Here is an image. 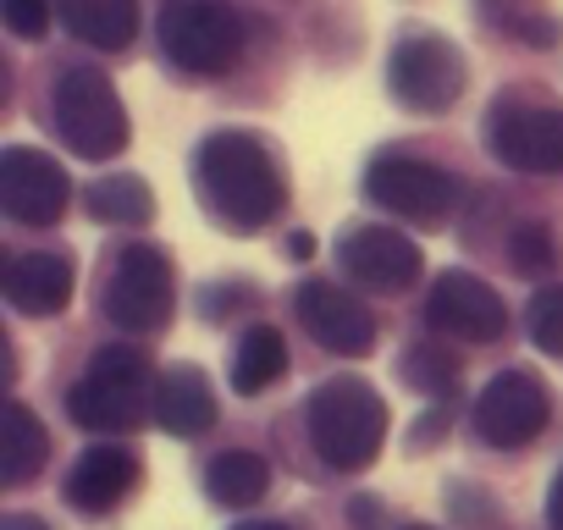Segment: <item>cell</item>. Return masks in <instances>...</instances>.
I'll return each instance as SVG.
<instances>
[{
    "label": "cell",
    "instance_id": "16",
    "mask_svg": "<svg viewBox=\"0 0 563 530\" xmlns=\"http://www.w3.org/2000/svg\"><path fill=\"white\" fill-rule=\"evenodd\" d=\"M155 426L166 437H205L216 426V387L199 365H172L155 382Z\"/></svg>",
    "mask_w": 563,
    "mask_h": 530
},
{
    "label": "cell",
    "instance_id": "29",
    "mask_svg": "<svg viewBox=\"0 0 563 530\" xmlns=\"http://www.w3.org/2000/svg\"><path fill=\"white\" fill-rule=\"evenodd\" d=\"M0 530H51L40 514H0Z\"/></svg>",
    "mask_w": 563,
    "mask_h": 530
},
{
    "label": "cell",
    "instance_id": "15",
    "mask_svg": "<svg viewBox=\"0 0 563 530\" xmlns=\"http://www.w3.org/2000/svg\"><path fill=\"white\" fill-rule=\"evenodd\" d=\"M7 305L18 310V316H34V321H45V316H62L67 305H73V288H78V277H73V260L67 254H56V249H29V254H12V265H7Z\"/></svg>",
    "mask_w": 563,
    "mask_h": 530
},
{
    "label": "cell",
    "instance_id": "28",
    "mask_svg": "<svg viewBox=\"0 0 563 530\" xmlns=\"http://www.w3.org/2000/svg\"><path fill=\"white\" fill-rule=\"evenodd\" d=\"M547 519H552V530H563V470H558V481L547 492Z\"/></svg>",
    "mask_w": 563,
    "mask_h": 530
},
{
    "label": "cell",
    "instance_id": "26",
    "mask_svg": "<svg viewBox=\"0 0 563 530\" xmlns=\"http://www.w3.org/2000/svg\"><path fill=\"white\" fill-rule=\"evenodd\" d=\"M0 23L18 40H45L51 34V0H0Z\"/></svg>",
    "mask_w": 563,
    "mask_h": 530
},
{
    "label": "cell",
    "instance_id": "4",
    "mask_svg": "<svg viewBox=\"0 0 563 530\" xmlns=\"http://www.w3.org/2000/svg\"><path fill=\"white\" fill-rule=\"evenodd\" d=\"M486 150L508 172L563 177V106L530 89H503L486 111Z\"/></svg>",
    "mask_w": 563,
    "mask_h": 530
},
{
    "label": "cell",
    "instance_id": "6",
    "mask_svg": "<svg viewBox=\"0 0 563 530\" xmlns=\"http://www.w3.org/2000/svg\"><path fill=\"white\" fill-rule=\"evenodd\" d=\"M51 111H56V133H62L67 150L84 155V161H117V155L128 150V139H133L117 84H111L106 73H95V67L62 73Z\"/></svg>",
    "mask_w": 563,
    "mask_h": 530
},
{
    "label": "cell",
    "instance_id": "27",
    "mask_svg": "<svg viewBox=\"0 0 563 530\" xmlns=\"http://www.w3.org/2000/svg\"><path fill=\"white\" fill-rule=\"evenodd\" d=\"M232 299H249V288H243V283H227V288H205V321H221V316H232V310H238Z\"/></svg>",
    "mask_w": 563,
    "mask_h": 530
},
{
    "label": "cell",
    "instance_id": "24",
    "mask_svg": "<svg viewBox=\"0 0 563 530\" xmlns=\"http://www.w3.org/2000/svg\"><path fill=\"white\" fill-rule=\"evenodd\" d=\"M508 265H514L519 277H552V272H558V243H552V232H547L541 221L514 227V238H508Z\"/></svg>",
    "mask_w": 563,
    "mask_h": 530
},
{
    "label": "cell",
    "instance_id": "8",
    "mask_svg": "<svg viewBox=\"0 0 563 530\" xmlns=\"http://www.w3.org/2000/svg\"><path fill=\"white\" fill-rule=\"evenodd\" d=\"M106 321L128 338H155L172 321V260L155 243H128L106 277Z\"/></svg>",
    "mask_w": 563,
    "mask_h": 530
},
{
    "label": "cell",
    "instance_id": "10",
    "mask_svg": "<svg viewBox=\"0 0 563 530\" xmlns=\"http://www.w3.org/2000/svg\"><path fill=\"white\" fill-rule=\"evenodd\" d=\"M547 415H552V398H547V382L541 376H530V371H497L481 387V398H475V437L486 448H503L508 453V448L536 442L541 426H547Z\"/></svg>",
    "mask_w": 563,
    "mask_h": 530
},
{
    "label": "cell",
    "instance_id": "11",
    "mask_svg": "<svg viewBox=\"0 0 563 530\" xmlns=\"http://www.w3.org/2000/svg\"><path fill=\"white\" fill-rule=\"evenodd\" d=\"M67 199H73V183H67L56 155L29 150V144H7V150H0V210H7L18 227L62 221Z\"/></svg>",
    "mask_w": 563,
    "mask_h": 530
},
{
    "label": "cell",
    "instance_id": "25",
    "mask_svg": "<svg viewBox=\"0 0 563 530\" xmlns=\"http://www.w3.org/2000/svg\"><path fill=\"white\" fill-rule=\"evenodd\" d=\"M525 327H530V343H536L541 354L563 360V283H552V288H541V294L530 299Z\"/></svg>",
    "mask_w": 563,
    "mask_h": 530
},
{
    "label": "cell",
    "instance_id": "14",
    "mask_svg": "<svg viewBox=\"0 0 563 530\" xmlns=\"http://www.w3.org/2000/svg\"><path fill=\"white\" fill-rule=\"evenodd\" d=\"M294 310H299L305 332H310L327 354H338V360H365V354H376V316H371L365 305H354V294H343L338 283H316V277L299 283Z\"/></svg>",
    "mask_w": 563,
    "mask_h": 530
},
{
    "label": "cell",
    "instance_id": "32",
    "mask_svg": "<svg viewBox=\"0 0 563 530\" xmlns=\"http://www.w3.org/2000/svg\"><path fill=\"white\" fill-rule=\"evenodd\" d=\"M409 530H431V525H409Z\"/></svg>",
    "mask_w": 563,
    "mask_h": 530
},
{
    "label": "cell",
    "instance_id": "23",
    "mask_svg": "<svg viewBox=\"0 0 563 530\" xmlns=\"http://www.w3.org/2000/svg\"><path fill=\"white\" fill-rule=\"evenodd\" d=\"M398 371H404V382H409L420 398H448V393L459 387V360L442 354L437 343H415Z\"/></svg>",
    "mask_w": 563,
    "mask_h": 530
},
{
    "label": "cell",
    "instance_id": "31",
    "mask_svg": "<svg viewBox=\"0 0 563 530\" xmlns=\"http://www.w3.org/2000/svg\"><path fill=\"white\" fill-rule=\"evenodd\" d=\"M232 530H288V525H271V519H249V525H232Z\"/></svg>",
    "mask_w": 563,
    "mask_h": 530
},
{
    "label": "cell",
    "instance_id": "20",
    "mask_svg": "<svg viewBox=\"0 0 563 530\" xmlns=\"http://www.w3.org/2000/svg\"><path fill=\"white\" fill-rule=\"evenodd\" d=\"M288 371V343H282L276 327H249L232 349V393L243 398H260L271 382H282Z\"/></svg>",
    "mask_w": 563,
    "mask_h": 530
},
{
    "label": "cell",
    "instance_id": "12",
    "mask_svg": "<svg viewBox=\"0 0 563 530\" xmlns=\"http://www.w3.org/2000/svg\"><path fill=\"white\" fill-rule=\"evenodd\" d=\"M426 327L442 338H459V343H497L508 327V305L497 299L492 283H481L470 272H442L426 299Z\"/></svg>",
    "mask_w": 563,
    "mask_h": 530
},
{
    "label": "cell",
    "instance_id": "13",
    "mask_svg": "<svg viewBox=\"0 0 563 530\" xmlns=\"http://www.w3.org/2000/svg\"><path fill=\"white\" fill-rule=\"evenodd\" d=\"M338 265L371 294H404V288H415L426 254L398 227H349L338 238Z\"/></svg>",
    "mask_w": 563,
    "mask_h": 530
},
{
    "label": "cell",
    "instance_id": "2",
    "mask_svg": "<svg viewBox=\"0 0 563 530\" xmlns=\"http://www.w3.org/2000/svg\"><path fill=\"white\" fill-rule=\"evenodd\" d=\"M305 420H310L316 453H321L332 470H343V475L371 470L376 453H382V442H387V404H382V393H376L371 382H360V376H332V382H321V387L310 393Z\"/></svg>",
    "mask_w": 563,
    "mask_h": 530
},
{
    "label": "cell",
    "instance_id": "9",
    "mask_svg": "<svg viewBox=\"0 0 563 530\" xmlns=\"http://www.w3.org/2000/svg\"><path fill=\"white\" fill-rule=\"evenodd\" d=\"M365 199L398 221H415V227H442L459 205V183L453 172H442L437 161H420V155H376L365 166Z\"/></svg>",
    "mask_w": 563,
    "mask_h": 530
},
{
    "label": "cell",
    "instance_id": "1",
    "mask_svg": "<svg viewBox=\"0 0 563 530\" xmlns=\"http://www.w3.org/2000/svg\"><path fill=\"white\" fill-rule=\"evenodd\" d=\"M194 194L221 232L254 238L288 205V177L265 139L243 128H216L194 150Z\"/></svg>",
    "mask_w": 563,
    "mask_h": 530
},
{
    "label": "cell",
    "instance_id": "30",
    "mask_svg": "<svg viewBox=\"0 0 563 530\" xmlns=\"http://www.w3.org/2000/svg\"><path fill=\"white\" fill-rule=\"evenodd\" d=\"M288 254H294V260H310V254H316V232H294V238H288Z\"/></svg>",
    "mask_w": 563,
    "mask_h": 530
},
{
    "label": "cell",
    "instance_id": "3",
    "mask_svg": "<svg viewBox=\"0 0 563 530\" xmlns=\"http://www.w3.org/2000/svg\"><path fill=\"white\" fill-rule=\"evenodd\" d=\"M155 371L144 349L111 343L89 360V371L67 387V415L84 431H133L144 415H155Z\"/></svg>",
    "mask_w": 563,
    "mask_h": 530
},
{
    "label": "cell",
    "instance_id": "21",
    "mask_svg": "<svg viewBox=\"0 0 563 530\" xmlns=\"http://www.w3.org/2000/svg\"><path fill=\"white\" fill-rule=\"evenodd\" d=\"M265 492H271V464L260 453L232 448V453L210 459V470H205V497L221 508H254Z\"/></svg>",
    "mask_w": 563,
    "mask_h": 530
},
{
    "label": "cell",
    "instance_id": "17",
    "mask_svg": "<svg viewBox=\"0 0 563 530\" xmlns=\"http://www.w3.org/2000/svg\"><path fill=\"white\" fill-rule=\"evenodd\" d=\"M133 481H139L133 453H122V448H89V453L73 459L62 492H67V503H73L78 514H111V508L133 492Z\"/></svg>",
    "mask_w": 563,
    "mask_h": 530
},
{
    "label": "cell",
    "instance_id": "5",
    "mask_svg": "<svg viewBox=\"0 0 563 530\" xmlns=\"http://www.w3.org/2000/svg\"><path fill=\"white\" fill-rule=\"evenodd\" d=\"M470 84V67L459 56L453 40H442L437 29H404L393 40V56H387V89L404 111L415 117H442L448 106H459Z\"/></svg>",
    "mask_w": 563,
    "mask_h": 530
},
{
    "label": "cell",
    "instance_id": "7",
    "mask_svg": "<svg viewBox=\"0 0 563 530\" xmlns=\"http://www.w3.org/2000/svg\"><path fill=\"white\" fill-rule=\"evenodd\" d=\"M161 51L177 73L221 78L243 56V18L227 7V0H166Z\"/></svg>",
    "mask_w": 563,
    "mask_h": 530
},
{
    "label": "cell",
    "instance_id": "22",
    "mask_svg": "<svg viewBox=\"0 0 563 530\" xmlns=\"http://www.w3.org/2000/svg\"><path fill=\"white\" fill-rule=\"evenodd\" d=\"M84 210H89L95 221H106V227H144V221L155 216V194H150L144 177H133V172H111V177L89 183Z\"/></svg>",
    "mask_w": 563,
    "mask_h": 530
},
{
    "label": "cell",
    "instance_id": "18",
    "mask_svg": "<svg viewBox=\"0 0 563 530\" xmlns=\"http://www.w3.org/2000/svg\"><path fill=\"white\" fill-rule=\"evenodd\" d=\"M56 12L89 51H128L139 34V0H56Z\"/></svg>",
    "mask_w": 563,
    "mask_h": 530
},
{
    "label": "cell",
    "instance_id": "19",
    "mask_svg": "<svg viewBox=\"0 0 563 530\" xmlns=\"http://www.w3.org/2000/svg\"><path fill=\"white\" fill-rule=\"evenodd\" d=\"M51 459V431L29 404H7L0 420V486H29Z\"/></svg>",
    "mask_w": 563,
    "mask_h": 530
}]
</instances>
